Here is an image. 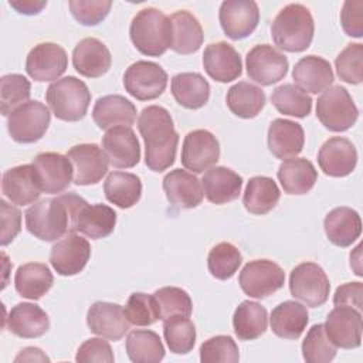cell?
<instances>
[{"label":"cell","mask_w":363,"mask_h":363,"mask_svg":"<svg viewBox=\"0 0 363 363\" xmlns=\"http://www.w3.org/2000/svg\"><path fill=\"white\" fill-rule=\"evenodd\" d=\"M200 360L203 363H235L240 360L238 346L231 336H213L200 346Z\"/></svg>","instance_id":"obj_51"},{"label":"cell","mask_w":363,"mask_h":363,"mask_svg":"<svg viewBox=\"0 0 363 363\" xmlns=\"http://www.w3.org/2000/svg\"><path fill=\"white\" fill-rule=\"evenodd\" d=\"M92 119L105 130L116 126L130 128L136 121V106L122 95H105L95 102Z\"/></svg>","instance_id":"obj_28"},{"label":"cell","mask_w":363,"mask_h":363,"mask_svg":"<svg viewBox=\"0 0 363 363\" xmlns=\"http://www.w3.org/2000/svg\"><path fill=\"white\" fill-rule=\"evenodd\" d=\"M339 78L347 84H360L363 81V45L360 43L349 44L335 60Z\"/></svg>","instance_id":"obj_50"},{"label":"cell","mask_w":363,"mask_h":363,"mask_svg":"<svg viewBox=\"0 0 363 363\" xmlns=\"http://www.w3.org/2000/svg\"><path fill=\"white\" fill-rule=\"evenodd\" d=\"M129 35L139 52L149 57H160L172 45V24L160 10L146 7L132 18Z\"/></svg>","instance_id":"obj_4"},{"label":"cell","mask_w":363,"mask_h":363,"mask_svg":"<svg viewBox=\"0 0 363 363\" xmlns=\"http://www.w3.org/2000/svg\"><path fill=\"white\" fill-rule=\"evenodd\" d=\"M241 262V252L231 242H220L214 245L207 257L208 272L221 281L230 279L238 271Z\"/></svg>","instance_id":"obj_45"},{"label":"cell","mask_w":363,"mask_h":363,"mask_svg":"<svg viewBox=\"0 0 363 363\" xmlns=\"http://www.w3.org/2000/svg\"><path fill=\"white\" fill-rule=\"evenodd\" d=\"M102 150L111 166L129 169L140 160V146L135 132L128 126L108 129L102 138Z\"/></svg>","instance_id":"obj_19"},{"label":"cell","mask_w":363,"mask_h":363,"mask_svg":"<svg viewBox=\"0 0 363 363\" xmlns=\"http://www.w3.org/2000/svg\"><path fill=\"white\" fill-rule=\"evenodd\" d=\"M289 291L295 299L306 306L318 308L328 301L330 282L320 265L306 261L291 271Z\"/></svg>","instance_id":"obj_7"},{"label":"cell","mask_w":363,"mask_h":363,"mask_svg":"<svg viewBox=\"0 0 363 363\" xmlns=\"http://www.w3.org/2000/svg\"><path fill=\"white\" fill-rule=\"evenodd\" d=\"M51 113L38 101H28L16 108L7 118V129L13 140L18 143H34L48 129Z\"/></svg>","instance_id":"obj_8"},{"label":"cell","mask_w":363,"mask_h":363,"mask_svg":"<svg viewBox=\"0 0 363 363\" xmlns=\"http://www.w3.org/2000/svg\"><path fill=\"white\" fill-rule=\"evenodd\" d=\"M245 67L250 79L268 86L286 75L289 64L288 58L272 45L259 44L248 51Z\"/></svg>","instance_id":"obj_11"},{"label":"cell","mask_w":363,"mask_h":363,"mask_svg":"<svg viewBox=\"0 0 363 363\" xmlns=\"http://www.w3.org/2000/svg\"><path fill=\"white\" fill-rule=\"evenodd\" d=\"M72 64L78 74L86 78H99L105 75L112 64L108 47L94 37L81 40L72 51Z\"/></svg>","instance_id":"obj_24"},{"label":"cell","mask_w":363,"mask_h":363,"mask_svg":"<svg viewBox=\"0 0 363 363\" xmlns=\"http://www.w3.org/2000/svg\"><path fill=\"white\" fill-rule=\"evenodd\" d=\"M163 335L170 352L186 354L196 343V326L189 316L174 315L163 320Z\"/></svg>","instance_id":"obj_43"},{"label":"cell","mask_w":363,"mask_h":363,"mask_svg":"<svg viewBox=\"0 0 363 363\" xmlns=\"http://www.w3.org/2000/svg\"><path fill=\"white\" fill-rule=\"evenodd\" d=\"M279 197L281 191L271 177L255 176L247 183L242 204L247 211L262 216L269 213L278 204Z\"/></svg>","instance_id":"obj_39"},{"label":"cell","mask_w":363,"mask_h":363,"mask_svg":"<svg viewBox=\"0 0 363 363\" xmlns=\"http://www.w3.org/2000/svg\"><path fill=\"white\" fill-rule=\"evenodd\" d=\"M278 180L288 194H306L318 180V172L312 162L305 157L286 159L279 164Z\"/></svg>","instance_id":"obj_33"},{"label":"cell","mask_w":363,"mask_h":363,"mask_svg":"<svg viewBox=\"0 0 363 363\" xmlns=\"http://www.w3.org/2000/svg\"><path fill=\"white\" fill-rule=\"evenodd\" d=\"M318 163L325 174L330 177H345L350 174L357 164V150L349 139L335 136L320 146Z\"/></svg>","instance_id":"obj_21"},{"label":"cell","mask_w":363,"mask_h":363,"mask_svg":"<svg viewBox=\"0 0 363 363\" xmlns=\"http://www.w3.org/2000/svg\"><path fill=\"white\" fill-rule=\"evenodd\" d=\"M50 328V319L45 311L38 305L23 302L11 308L7 318V329L23 339L43 336Z\"/></svg>","instance_id":"obj_30"},{"label":"cell","mask_w":363,"mask_h":363,"mask_svg":"<svg viewBox=\"0 0 363 363\" xmlns=\"http://www.w3.org/2000/svg\"><path fill=\"white\" fill-rule=\"evenodd\" d=\"M163 190L170 204L177 208H194L203 201L201 182L182 169L169 172L163 179Z\"/></svg>","instance_id":"obj_25"},{"label":"cell","mask_w":363,"mask_h":363,"mask_svg":"<svg viewBox=\"0 0 363 363\" xmlns=\"http://www.w3.org/2000/svg\"><path fill=\"white\" fill-rule=\"evenodd\" d=\"M218 20L224 34L231 40H242L254 33L259 21L258 4L252 0L223 1Z\"/></svg>","instance_id":"obj_16"},{"label":"cell","mask_w":363,"mask_h":363,"mask_svg":"<svg viewBox=\"0 0 363 363\" xmlns=\"http://www.w3.org/2000/svg\"><path fill=\"white\" fill-rule=\"evenodd\" d=\"M86 325L89 330L109 340H121L130 328L125 308L111 302H95L86 313Z\"/></svg>","instance_id":"obj_20"},{"label":"cell","mask_w":363,"mask_h":363,"mask_svg":"<svg viewBox=\"0 0 363 363\" xmlns=\"http://www.w3.org/2000/svg\"><path fill=\"white\" fill-rule=\"evenodd\" d=\"M206 199L214 204H225L238 199L242 187V177L224 166H213L206 170L201 179Z\"/></svg>","instance_id":"obj_27"},{"label":"cell","mask_w":363,"mask_h":363,"mask_svg":"<svg viewBox=\"0 0 363 363\" xmlns=\"http://www.w3.org/2000/svg\"><path fill=\"white\" fill-rule=\"evenodd\" d=\"M172 24V45L170 48L177 54H193L199 51L203 44V28L199 20L189 11L180 10L170 17Z\"/></svg>","instance_id":"obj_32"},{"label":"cell","mask_w":363,"mask_h":363,"mask_svg":"<svg viewBox=\"0 0 363 363\" xmlns=\"http://www.w3.org/2000/svg\"><path fill=\"white\" fill-rule=\"evenodd\" d=\"M128 357L135 363H157L164 357V347L153 330H132L126 337Z\"/></svg>","instance_id":"obj_42"},{"label":"cell","mask_w":363,"mask_h":363,"mask_svg":"<svg viewBox=\"0 0 363 363\" xmlns=\"http://www.w3.org/2000/svg\"><path fill=\"white\" fill-rule=\"evenodd\" d=\"M153 296L159 305L160 319L164 320L174 315L190 316L193 312V302L190 295L177 286H163L157 289Z\"/></svg>","instance_id":"obj_48"},{"label":"cell","mask_w":363,"mask_h":363,"mask_svg":"<svg viewBox=\"0 0 363 363\" xmlns=\"http://www.w3.org/2000/svg\"><path fill=\"white\" fill-rule=\"evenodd\" d=\"M220 159V143L217 138L206 130L196 129L184 136L182 147V164L194 173H203L213 167Z\"/></svg>","instance_id":"obj_13"},{"label":"cell","mask_w":363,"mask_h":363,"mask_svg":"<svg viewBox=\"0 0 363 363\" xmlns=\"http://www.w3.org/2000/svg\"><path fill=\"white\" fill-rule=\"evenodd\" d=\"M336 350L322 323L313 325L302 342V356L308 363H329L335 359Z\"/></svg>","instance_id":"obj_47"},{"label":"cell","mask_w":363,"mask_h":363,"mask_svg":"<svg viewBox=\"0 0 363 363\" xmlns=\"http://www.w3.org/2000/svg\"><path fill=\"white\" fill-rule=\"evenodd\" d=\"M238 282L245 295L264 299L284 286L285 272L271 259H254L244 265Z\"/></svg>","instance_id":"obj_9"},{"label":"cell","mask_w":363,"mask_h":363,"mask_svg":"<svg viewBox=\"0 0 363 363\" xmlns=\"http://www.w3.org/2000/svg\"><path fill=\"white\" fill-rule=\"evenodd\" d=\"M309 315L306 306L295 301H285L271 312L272 332L282 339H298L306 329Z\"/></svg>","instance_id":"obj_34"},{"label":"cell","mask_w":363,"mask_h":363,"mask_svg":"<svg viewBox=\"0 0 363 363\" xmlns=\"http://www.w3.org/2000/svg\"><path fill=\"white\" fill-rule=\"evenodd\" d=\"M363 298V284L362 282H347L337 286L333 295L335 306H350L362 311Z\"/></svg>","instance_id":"obj_56"},{"label":"cell","mask_w":363,"mask_h":363,"mask_svg":"<svg viewBox=\"0 0 363 363\" xmlns=\"http://www.w3.org/2000/svg\"><path fill=\"white\" fill-rule=\"evenodd\" d=\"M67 157L72 164L74 183L78 186L96 184L108 173V159L104 150L95 143L72 146Z\"/></svg>","instance_id":"obj_14"},{"label":"cell","mask_w":363,"mask_h":363,"mask_svg":"<svg viewBox=\"0 0 363 363\" xmlns=\"http://www.w3.org/2000/svg\"><path fill=\"white\" fill-rule=\"evenodd\" d=\"M85 204L88 203L75 193L44 199L27 208L26 227L43 241H55L75 231L77 216Z\"/></svg>","instance_id":"obj_1"},{"label":"cell","mask_w":363,"mask_h":363,"mask_svg":"<svg viewBox=\"0 0 363 363\" xmlns=\"http://www.w3.org/2000/svg\"><path fill=\"white\" fill-rule=\"evenodd\" d=\"M203 67L207 75L217 82H231L242 72L240 54L224 41L211 43L204 48Z\"/></svg>","instance_id":"obj_23"},{"label":"cell","mask_w":363,"mask_h":363,"mask_svg":"<svg viewBox=\"0 0 363 363\" xmlns=\"http://www.w3.org/2000/svg\"><path fill=\"white\" fill-rule=\"evenodd\" d=\"M20 362H50V357L41 349L28 346L20 350V353L16 356L14 363H20Z\"/></svg>","instance_id":"obj_58"},{"label":"cell","mask_w":363,"mask_h":363,"mask_svg":"<svg viewBox=\"0 0 363 363\" xmlns=\"http://www.w3.org/2000/svg\"><path fill=\"white\" fill-rule=\"evenodd\" d=\"M3 194L17 206L35 203L41 196V187L33 164H21L11 167L3 173Z\"/></svg>","instance_id":"obj_22"},{"label":"cell","mask_w":363,"mask_h":363,"mask_svg":"<svg viewBox=\"0 0 363 363\" xmlns=\"http://www.w3.org/2000/svg\"><path fill=\"white\" fill-rule=\"evenodd\" d=\"M125 313L128 320L136 326H149L160 319L156 298L143 292H133L128 298Z\"/></svg>","instance_id":"obj_49"},{"label":"cell","mask_w":363,"mask_h":363,"mask_svg":"<svg viewBox=\"0 0 363 363\" xmlns=\"http://www.w3.org/2000/svg\"><path fill=\"white\" fill-rule=\"evenodd\" d=\"M316 116L326 129L345 132L356 123L359 109L345 86L333 85L318 98Z\"/></svg>","instance_id":"obj_6"},{"label":"cell","mask_w":363,"mask_h":363,"mask_svg":"<svg viewBox=\"0 0 363 363\" xmlns=\"http://www.w3.org/2000/svg\"><path fill=\"white\" fill-rule=\"evenodd\" d=\"M326 336L336 347L356 349L362 343V313L350 306H336L323 325Z\"/></svg>","instance_id":"obj_15"},{"label":"cell","mask_w":363,"mask_h":363,"mask_svg":"<svg viewBox=\"0 0 363 363\" xmlns=\"http://www.w3.org/2000/svg\"><path fill=\"white\" fill-rule=\"evenodd\" d=\"M315 23L311 11L299 4L285 6L274 18L271 35L279 50L288 52L305 51L313 38Z\"/></svg>","instance_id":"obj_3"},{"label":"cell","mask_w":363,"mask_h":363,"mask_svg":"<svg viewBox=\"0 0 363 363\" xmlns=\"http://www.w3.org/2000/svg\"><path fill=\"white\" fill-rule=\"evenodd\" d=\"M112 7L111 1H85L72 0L69 1V9L74 18L84 26L99 24L109 13Z\"/></svg>","instance_id":"obj_52"},{"label":"cell","mask_w":363,"mask_h":363,"mask_svg":"<svg viewBox=\"0 0 363 363\" xmlns=\"http://www.w3.org/2000/svg\"><path fill=\"white\" fill-rule=\"evenodd\" d=\"M45 101L55 118L65 122H77L88 111L91 92L84 81L69 75L57 79L47 88Z\"/></svg>","instance_id":"obj_5"},{"label":"cell","mask_w":363,"mask_h":363,"mask_svg":"<svg viewBox=\"0 0 363 363\" xmlns=\"http://www.w3.org/2000/svg\"><path fill=\"white\" fill-rule=\"evenodd\" d=\"M75 360L79 363L102 362L112 363L115 360L111 345L102 337H91L85 340L77 350Z\"/></svg>","instance_id":"obj_53"},{"label":"cell","mask_w":363,"mask_h":363,"mask_svg":"<svg viewBox=\"0 0 363 363\" xmlns=\"http://www.w3.org/2000/svg\"><path fill=\"white\" fill-rule=\"evenodd\" d=\"M166 85V71L153 61H136L128 67L123 75L125 89L139 101L156 99L164 92Z\"/></svg>","instance_id":"obj_10"},{"label":"cell","mask_w":363,"mask_h":363,"mask_svg":"<svg viewBox=\"0 0 363 363\" xmlns=\"http://www.w3.org/2000/svg\"><path fill=\"white\" fill-rule=\"evenodd\" d=\"M172 94L183 108L199 109L208 102L210 84L199 72H180L172 78Z\"/></svg>","instance_id":"obj_36"},{"label":"cell","mask_w":363,"mask_h":363,"mask_svg":"<svg viewBox=\"0 0 363 363\" xmlns=\"http://www.w3.org/2000/svg\"><path fill=\"white\" fill-rule=\"evenodd\" d=\"M271 102L284 115L305 118L312 111V98L294 84H282L271 95Z\"/></svg>","instance_id":"obj_44"},{"label":"cell","mask_w":363,"mask_h":363,"mask_svg":"<svg viewBox=\"0 0 363 363\" xmlns=\"http://www.w3.org/2000/svg\"><path fill=\"white\" fill-rule=\"evenodd\" d=\"M9 4L21 14L33 16V14H38L47 6V1L45 0H10Z\"/></svg>","instance_id":"obj_57"},{"label":"cell","mask_w":363,"mask_h":363,"mask_svg":"<svg viewBox=\"0 0 363 363\" xmlns=\"http://www.w3.org/2000/svg\"><path fill=\"white\" fill-rule=\"evenodd\" d=\"M68 67L65 50L55 43H40L27 55L26 71L34 81L58 79Z\"/></svg>","instance_id":"obj_17"},{"label":"cell","mask_w":363,"mask_h":363,"mask_svg":"<svg viewBox=\"0 0 363 363\" xmlns=\"http://www.w3.org/2000/svg\"><path fill=\"white\" fill-rule=\"evenodd\" d=\"M292 78L296 86L311 94L328 89L335 79L330 62L318 55L302 57L294 67Z\"/></svg>","instance_id":"obj_29"},{"label":"cell","mask_w":363,"mask_h":363,"mask_svg":"<svg viewBox=\"0 0 363 363\" xmlns=\"http://www.w3.org/2000/svg\"><path fill=\"white\" fill-rule=\"evenodd\" d=\"M116 213L106 204H85L75 220V231L92 240L105 238L115 230Z\"/></svg>","instance_id":"obj_35"},{"label":"cell","mask_w":363,"mask_h":363,"mask_svg":"<svg viewBox=\"0 0 363 363\" xmlns=\"http://www.w3.org/2000/svg\"><path fill=\"white\" fill-rule=\"evenodd\" d=\"M328 240L337 247L352 245L362 233V220L356 210L350 207H336L330 210L323 221Z\"/></svg>","instance_id":"obj_31"},{"label":"cell","mask_w":363,"mask_h":363,"mask_svg":"<svg viewBox=\"0 0 363 363\" xmlns=\"http://www.w3.org/2000/svg\"><path fill=\"white\" fill-rule=\"evenodd\" d=\"M31 94L30 81L21 74H9L0 79V111L9 116L16 108L28 102Z\"/></svg>","instance_id":"obj_46"},{"label":"cell","mask_w":363,"mask_h":363,"mask_svg":"<svg viewBox=\"0 0 363 363\" xmlns=\"http://www.w3.org/2000/svg\"><path fill=\"white\" fill-rule=\"evenodd\" d=\"M91 257V245L86 238L78 235L75 231L65 234L58 240L50 254V262L57 274L72 277L79 274Z\"/></svg>","instance_id":"obj_12"},{"label":"cell","mask_w":363,"mask_h":363,"mask_svg":"<svg viewBox=\"0 0 363 363\" xmlns=\"http://www.w3.org/2000/svg\"><path fill=\"white\" fill-rule=\"evenodd\" d=\"M0 213H1V238L0 244H10L21 230V213L13 204H9L6 200H0Z\"/></svg>","instance_id":"obj_55"},{"label":"cell","mask_w":363,"mask_h":363,"mask_svg":"<svg viewBox=\"0 0 363 363\" xmlns=\"http://www.w3.org/2000/svg\"><path fill=\"white\" fill-rule=\"evenodd\" d=\"M340 23L343 31L350 35L360 38L363 35V1L347 0L343 3L340 11Z\"/></svg>","instance_id":"obj_54"},{"label":"cell","mask_w":363,"mask_h":363,"mask_svg":"<svg viewBox=\"0 0 363 363\" xmlns=\"http://www.w3.org/2000/svg\"><path fill=\"white\" fill-rule=\"evenodd\" d=\"M104 193L108 201L119 208H130L142 196L140 179L128 172H112L104 183Z\"/></svg>","instance_id":"obj_38"},{"label":"cell","mask_w":363,"mask_h":363,"mask_svg":"<svg viewBox=\"0 0 363 363\" xmlns=\"http://www.w3.org/2000/svg\"><path fill=\"white\" fill-rule=\"evenodd\" d=\"M268 149L278 159H292L303 149V128L289 119H274L268 128Z\"/></svg>","instance_id":"obj_26"},{"label":"cell","mask_w":363,"mask_h":363,"mask_svg":"<svg viewBox=\"0 0 363 363\" xmlns=\"http://www.w3.org/2000/svg\"><path fill=\"white\" fill-rule=\"evenodd\" d=\"M138 129L145 142V163L153 172L169 169L176 159L179 135L169 111L159 105L145 108L138 118Z\"/></svg>","instance_id":"obj_2"},{"label":"cell","mask_w":363,"mask_h":363,"mask_svg":"<svg viewBox=\"0 0 363 363\" xmlns=\"http://www.w3.org/2000/svg\"><path fill=\"white\" fill-rule=\"evenodd\" d=\"M31 164L35 167V173L43 193H62L72 182V164L69 159L61 153H38L33 159Z\"/></svg>","instance_id":"obj_18"},{"label":"cell","mask_w":363,"mask_h":363,"mask_svg":"<svg viewBox=\"0 0 363 363\" xmlns=\"http://www.w3.org/2000/svg\"><path fill=\"white\" fill-rule=\"evenodd\" d=\"M227 106L228 109L244 119L255 118L265 105L264 91L247 81H241L233 85L227 92Z\"/></svg>","instance_id":"obj_41"},{"label":"cell","mask_w":363,"mask_h":363,"mask_svg":"<svg viewBox=\"0 0 363 363\" xmlns=\"http://www.w3.org/2000/svg\"><path fill=\"white\" fill-rule=\"evenodd\" d=\"M268 326L267 309L252 301H242L233 316L234 333L240 340H254L265 333Z\"/></svg>","instance_id":"obj_40"},{"label":"cell","mask_w":363,"mask_h":363,"mask_svg":"<svg viewBox=\"0 0 363 363\" xmlns=\"http://www.w3.org/2000/svg\"><path fill=\"white\" fill-rule=\"evenodd\" d=\"M54 282L50 268L41 262H27L17 268L14 286L20 296L27 299H40L45 295Z\"/></svg>","instance_id":"obj_37"}]
</instances>
